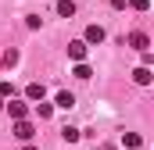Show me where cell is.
<instances>
[{
	"instance_id": "1",
	"label": "cell",
	"mask_w": 154,
	"mask_h": 150,
	"mask_svg": "<svg viewBox=\"0 0 154 150\" xmlns=\"http://www.w3.org/2000/svg\"><path fill=\"white\" fill-rule=\"evenodd\" d=\"M14 136H18L22 143H29V140L36 136V125H32L29 118H14Z\"/></svg>"
},
{
	"instance_id": "2",
	"label": "cell",
	"mask_w": 154,
	"mask_h": 150,
	"mask_svg": "<svg viewBox=\"0 0 154 150\" xmlns=\"http://www.w3.org/2000/svg\"><path fill=\"white\" fill-rule=\"evenodd\" d=\"M68 57H72V61H86V43H82V39H72V43H68Z\"/></svg>"
},
{
	"instance_id": "3",
	"label": "cell",
	"mask_w": 154,
	"mask_h": 150,
	"mask_svg": "<svg viewBox=\"0 0 154 150\" xmlns=\"http://www.w3.org/2000/svg\"><path fill=\"white\" fill-rule=\"evenodd\" d=\"M7 114H11V118H25V114H29V104L11 97V104H7Z\"/></svg>"
},
{
	"instance_id": "4",
	"label": "cell",
	"mask_w": 154,
	"mask_h": 150,
	"mask_svg": "<svg viewBox=\"0 0 154 150\" xmlns=\"http://www.w3.org/2000/svg\"><path fill=\"white\" fill-rule=\"evenodd\" d=\"M129 46H133V50H151V39H147V32H133V36H129Z\"/></svg>"
},
{
	"instance_id": "5",
	"label": "cell",
	"mask_w": 154,
	"mask_h": 150,
	"mask_svg": "<svg viewBox=\"0 0 154 150\" xmlns=\"http://www.w3.org/2000/svg\"><path fill=\"white\" fill-rule=\"evenodd\" d=\"M54 104H57V107H61V111H68V107H75V97H72V93H68V89H61V93H57V100H54Z\"/></svg>"
},
{
	"instance_id": "6",
	"label": "cell",
	"mask_w": 154,
	"mask_h": 150,
	"mask_svg": "<svg viewBox=\"0 0 154 150\" xmlns=\"http://www.w3.org/2000/svg\"><path fill=\"white\" fill-rule=\"evenodd\" d=\"M82 43H104V29H100V25H90V29H86V39H82Z\"/></svg>"
},
{
	"instance_id": "7",
	"label": "cell",
	"mask_w": 154,
	"mask_h": 150,
	"mask_svg": "<svg viewBox=\"0 0 154 150\" xmlns=\"http://www.w3.org/2000/svg\"><path fill=\"white\" fill-rule=\"evenodd\" d=\"M25 97H29V100H43V97H47V89H43V82H29V89H25Z\"/></svg>"
},
{
	"instance_id": "8",
	"label": "cell",
	"mask_w": 154,
	"mask_h": 150,
	"mask_svg": "<svg viewBox=\"0 0 154 150\" xmlns=\"http://www.w3.org/2000/svg\"><path fill=\"white\" fill-rule=\"evenodd\" d=\"M57 14H61V18H72V14H75V4H72V0H57Z\"/></svg>"
},
{
	"instance_id": "9",
	"label": "cell",
	"mask_w": 154,
	"mask_h": 150,
	"mask_svg": "<svg viewBox=\"0 0 154 150\" xmlns=\"http://www.w3.org/2000/svg\"><path fill=\"white\" fill-rule=\"evenodd\" d=\"M140 143H143V140H140L136 132H125V136H122V147H125V150H136Z\"/></svg>"
},
{
	"instance_id": "10",
	"label": "cell",
	"mask_w": 154,
	"mask_h": 150,
	"mask_svg": "<svg viewBox=\"0 0 154 150\" xmlns=\"http://www.w3.org/2000/svg\"><path fill=\"white\" fill-rule=\"evenodd\" d=\"M133 79H136L140 86H147V82H151V68H147V64H140V68L133 72Z\"/></svg>"
},
{
	"instance_id": "11",
	"label": "cell",
	"mask_w": 154,
	"mask_h": 150,
	"mask_svg": "<svg viewBox=\"0 0 154 150\" xmlns=\"http://www.w3.org/2000/svg\"><path fill=\"white\" fill-rule=\"evenodd\" d=\"M72 75H75V79H90L93 72H90V64H86V61H75V72H72Z\"/></svg>"
},
{
	"instance_id": "12",
	"label": "cell",
	"mask_w": 154,
	"mask_h": 150,
	"mask_svg": "<svg viewBox=\"0 0 154 150\" xmlns=\"http://www.w3.org/2000/svg\"><path fill=\"white\" fill-rule=\"evenodd\" d=\"M61 136H65V143H75L82 132H79V129H72V125H65V129H61Z\"/></svg>"
},
{
	"instance_id": "13",
	"label": "cell",
	"mask_w": 154,
	"mask_h": 150,
	"mask_svg": "<svg viewBox=\"0 0 154 150\" xmlns=\"http://www.w3.org/2000/svg\"><path fill=\"white\" fill-rule=\"evenodd\" d=\"M36 114H39V118H50V114H54V107H50V104H43V100H39V104H36Z\"/></svg>"
},
{
	"instance_id": "14",
	"label": "cell",
	"mask_w": 154,
	"mask_h": 150,
	"mask_svg": "<svg viewBox=\"0 0 154 150\" xmlns=\"http://www.w3.org/2000/svg\"><path fill=\"white\" fill-rule=\"evenodd\" d=\"M4 64H7V68L18 64V50H7V54H4Z\"/></svg>"
},
{
	"instance_id": "15",
	"label": "cell",
	"mask_w": 154,
	"mask_h": 150,
	"mask_svg": "<svg viewBox=\"0 0 154 150\" xmlns=\"http://www.w3.org/2000/svg\"><path fill=\"white\" fill-rule=\"evenodd\" d=\"M129 4H133V11H147L151 7V0H129Z\"/></svg>"
},
{
	"instance_id": "16",
	"label": "cell",
	"mask_w": 154,
	"mask_h": 150,
	"mask_svg": "<svg viewBox=\"0 0 154 150\" xmlns=\"http://www.w3.org/2000/svg\"><path fill=\"white\" fill-rule=\"evenodd\" d=\"M0 97H14V89H11V82H0Z\"/></svg>"
},
{
	"instance_id": "17",
	"label": "cell",
	"mask_w": 154,
	"mask_h": 150,
	"mask_svg": "<svg viewBox=\"0 0 154 150\" xmlns=\"http://www.w3.org/2000/svg\"><path fill=\"white\" fill-rule=\"evenodd\" d=\"M25 150H36V147H32V143H25Z\"/></svg>"
}]
</instances>
